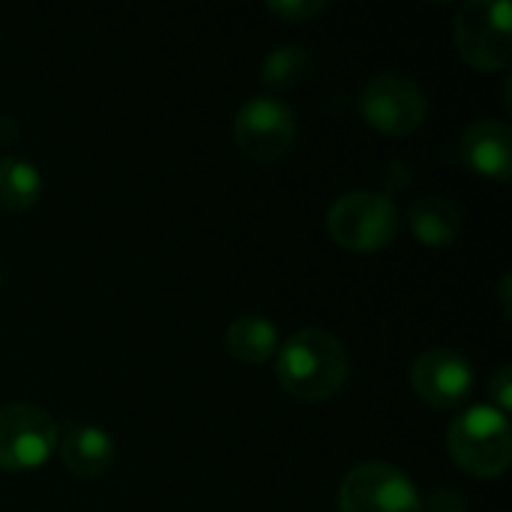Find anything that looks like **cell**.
I'll list each match as a JSON object with an SVG mask.
<instances>
[{"instance_id": "8992f818", "label": "cell", "mask_w": 512, "mask_h": 512, "mask_svg": "<svg viewBox=\"0 0 512 512\" xmlns=\"http://www.w3.org/2000/svg\"><path fill=\"white\" fill-rule=\"evenodd\" d=\"M426 111L429 102L423 87L399 72H381L360 90V114L369 126L387 135H411L423 126Z\"/></svg>"}, {"instance_id": "5bb4252c", "label": "cell", "mask_w": 512, "mask_h": 512, "mask_svg": "<svg viewBox=\"0 0 512 512\" xmlns=\"http://www.w3.org/2000/svg\"><path fill=\"white\" fill-rule=\"evenodd\" d=\"M42 177L39 168L21 156L0 159V207L12 213H24L39 201Z\"/></svg>"}, {"instance_id": "6da1fadb", "label": "cell", "mask_w": 512, "mask_h": 512, "mask_svg": "<svg viewBox=\"0 0 512 512\" xmlns=\"http://www.w3.org/2000/svg\"><path fill=\"white\" fill-rule=\"evenodd\" d=\"M351 375L348 348L321 327L297 330L276 351V378L282 390L300 402H327L333 399Z\"/></svg>"}, {"instance_id": "7a4b0ae2", "label": "cell", "mask_w": 512, "mask_h": 512, "mask_svg": "<svg viewBox=\"0 0 512 512\" xmlns=\"http://www.w3.org/2000/svg\"><path fill=\"white\" fill-rule=\"evenodd\" d=\"M447 450L465 474L477 480L501 477L512 462V435L507 414L489 405H471L450 423Z\"/></svg>"}, {"instance_id": "8fae6325", "label": "cell", "mask_w": 512, "mask_h": 512, "mask_svg": "<svg viewBox=\"0 0 512 512\" xmlns=\"http://www.w3.org/2000/svg\"><path fill=\"white\" fill-rule=\"evenodd\" d=\"M60 462L81 480H96L114 465V441L99 426H72L60 438Z\"/></svg>"}, {"instance_id": "52a82bcc", "label": "cell", "mask_w": 512, "mask_h": 512, "mask_svg": "<svg viewBox=\"0 0 512 512\" xmlns=\"http://www.w3.org/2000/svg\"><path fill=\"white\" fill-rule=\"evenodd\" d=\"M57 447L54 417L30 402L0 408V471H30L48 462Z\"/></svg>"}, {"instance_id": "9c48e42d", "label": "cell", "mask_w": 512, "mask_h": 512, "mask_svg": "<svg viewBox=\"0 0 512 512\" xmlns=\"http://www.w3.org/2000/svg\"><path fill=\"white\" fill-rule=\"evenodd\" d=\"M411 387L429 408H459L474 390V369L453 348H429L411 363Z\"/></svg>"}, {"instance_id": "ac0fdd59", "label": "cell", "mask_w": 512, "mask_h": 512, "mask_svg": "<svg viewBox=\"0 0 512 512\" xmlns=\"http://www.w3.org/2000/svg\"><path fill=\"white\" fill-rule=\"evenodd\" d=\"M423 512H468V504L456 489H438L423 501Z\"/></svg>"}, {"instance_id": "ba28073f", "label": "cell", "mask_w": 512, "mask_h": 512, "mask_svg": "<svg viewBox=\"0 0 512 512\" xmlns=\"http://www.w3.org/2000/svg\"><path fill=\"white\" fill-rule=\"evenodd\" d=\"M297 138L294 111L276 96H252L234 117V141L255 162L282 159Z\"/></svg>"}, {"instance_id": "30bf717a", "label": "cell", "mask_w": 512, "mask_h": 512, "mask_svg": "<svg viewBox=\"0 0 512 512\" xmlns=\"http://www.w3.org/2000/svg\"><path fill=\"white\" fill-rule=\"evenodd\" d=\"M462 159L483 177L510 180L512 174V129L507 120L480 117L462 132Z\"/></svg>"}, {"instance_id": "4fadbf2b", "label": "cell", "mask_w": 512, "mask_h": 512, "mask_svg": "<svg viewBox=\"0 0 512 512\" xmlns=\"http://www.w3.org/2000/svg\"><path fill=\"white\" fill-rule=\"evenodd\" d=\"M225 348L237 363L261 366L279 351V330L261 315H240L225 330Z\"/></svg>"}, {"instance_id": "d6986e66", "label": "cell", "mask_w": 512, "mask_h": 512, "mask_svg": "<svg viewBox=\"0 0 512 512\" xmlns=\"http://www.w3.org/2000/svg\"><path fill=\"white\" fill-rule=\"evenodd\" d=\"M510 285L512 276L507 273V276L501 279V285H498V297H501V312H504V318H510Z\"/></svg>"}, {"instance_id": "e0dca14e", "label": "cell", "mask_w": 512, "mask_h": 512, "mask_svg": "<svg viewBox=\"0 0 512 512\" xmlns=\"http://www.w3.org/2000/svg\"><path fill=\"white\" fill-rule=\"evenodd\" d=\"M489 396H492V408H498L501 414H507L512 408V366L504 363L495 369L492 381H489Z\"/></svg>"}, {"instance_id": "277c9868", "label": "cell", "mask_w": 512, "mask_h": 512, "mask_svg": "<svg viewBox=\"0 0 512 512\" xmlns=\"http://www.w3.org/2000/svg\"><path fill=\"white\" fill-rule=\"evenodd\" d=\"M456 48L483 72L504 69L512 57V9L507 0H468L456 12Z\"/></svg>"}, {"instance_id": "2e32d148", "label": "cell", "mask_w": 512, "mask_h": 512, "mask_svg": "<svg viewBox=\"0 0 512 512\" xmlns=\"http://www.w3.org/2000/svg\"><path fill=\"white\" fill-rule=\"evenodd\" d=\"M327 9V3L324 0H270L267 3V12H273V15H279V18H285V21H309L312 15H321Z\"/></svg>"}, {"instance_id": "7c38bea8", "label": "cell", "mask_w": 512, "mask_h": 512, "mask_svg": "<svg viewBox=\"0 0 512 512\" xmlns=\"http://www.w3.org/2000/svg\"><path fill=\"white\" fill-rule=\"evenodd\" d=\"M408 225L423 246L444 249L462 234V210L444 195H420L408 210Z\"/></svg>"}, {"instance_id": "9a60e30c", "label": "cell", "mask_w": 512, "mask_h": 512, "mask_svg": "<svg viewBox=\"0 0 512 512\" xmlns=\"http://www.w3.org/2000/svg\"><path fill=\"white\" fill-rule=\"evenodd\" d=\"M312 54L303 45H279L261 63V81L267 87H297L312 75Z\"/></svg>"}, {"instance_id": "5b68a950", "label": "cell", "mask_w": 512, "mask_h": 512, "mask_svg": "<svg viewBox=\"0 0 512 512\" xmlns=\"http://www.w3.org/2000/svg\"><path fill=\"white\" fill-rule=\"evenodd\" d=\"M339 512H423V498L399 468L363 462L342 477Z\"/></svg>"}, {"instance_id": "3957f363", "label": "cell", "mask_w": 512, "mask_h": 512, "mask_svg": "<svg viewBox=\"0 0 512 512\" xmlns=\"http://www.w3.org/2000/svg\"><path fill=\"white\" fill-rule=\"evenodd\" d=\"M330 237L351 252H381L396 240L399 210L390 195L354 189L333 201L327 213Z\"/></svg>"}]
</instances>
